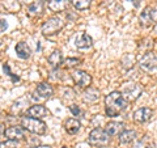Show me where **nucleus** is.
Instances as JSON below:
<instances>
[{
    "instance_id": "2eb2a0df",
    "label": "nucleus",
    "mask_w": 157,
    "mask_h": 148,
    "mask_svg": "<svg viewBox=\"0 0 157 148\" xmlns=\"http://www.w3.org/2000/svg\"><path fill=\"white\" fill-rule=\"evenodd\" d=\"M14 51H16L17 56L20 59H29L32 55V50L25 42H18L16 47H14Z\"/></svg>"
},
{
    "instance_id": "f704fd0d",
    "label": "nucleus",
    "mask_w": 157,
    "mask_h": 148,
    "mask_svg": "<svg viewBox=\"0 0 157 148\" xmlns=\"http://www.w3.org/2000/svg\"><path fill=\"white\" fill-rule=\"evenodd\" d=\"M0 45H2V39H0Z\"/></svg>"
},
{
    "instance_id": "412c9836",
    "label": "nucleus",
    "mask_w": 157,
    "mask_h": 148,
    "mask_svg": "<svg viewBox=\"0 0 157 148\" xmlns=\"http://www.w3.org/2000/svg\"><path fill=\"white\" fill-rule=\"evenodd\" d=\"M139 21H140V25L144 28H148L153 24L152 22V17H151V7H145L143 9V12H141L139 17Z\"/></svg>"
},
{
    "instance_id": "1a4fd4ad",
    "label": "nucleus",
    "mask_w": 157,
    "mask_h": 148,
    "mask_svg": "<svg viewBox=\"0 0 157 148\" xmlns=\"http://www.w3.org/2000/svg\"><path fill=\"white\" fill-rule=\"evenodd\" d=\"M152 115H153L152 109H149V107H140V109H137L134 113L132 118H134V122L136 123H145L151 119Z\"/></svg>"
},
{
    "instance_id": "72a5a7b5",
    "label": "nucleus",
    "mask_w": 157,
    "mask_h": 148,
    "mask_svg": "<svg viewBox=\"0 0 157 148\" xmlns=\"http://www.w3.org/2000/svg\"><path fill=\"white\" fill-rule=\"evenodd\" d=\"M148 148H156V147H148Z\"/></svg>"
},
{
    "instance_id": "aec40b11",
    "label": "nucleus",
    "mask_w": 157,
    "mask_h": 148,
    "mask_svg": "<svg viewBox=\"0 0 157 148\" xmlns=\"http://www.w3.org/2000/svg\"><path fill=\"white\" fill-rule=\"evenodd\" d=\"M47 62L50 63L51 67H54V68H58L59 66H62V63H63V55H62V53L59 51V50L52 51L50 55L47 56Z\"/></svg>"
},
{
    "instance_id": "393cba45",
    "label": "nucleus",
    "mask_w": 157,
    "mask_h": 148,
    "mask_svg": "<svg viewBox=\"0 0 157 148\" xmlns=\"http://www.w3.org/2000/svg\"><path fill=\"white\" fill-rule=\"evenodd\" d=\"M70 111H71L75 117H80V115L82 114L81 109H80V107H78L77 105H70Z\"/></svg>"
},
{
    "instance_id": "4468645a",
    "label": "nucleus",
    "mask_w": 157,
    "mask_h": 148,
    "mask_svg": "<svg viewBox=\"0 0 157 148\" xmlns=\"http://www.w3.org/2000/svg\"><path fill=\"white\" fill-rule=\"evenodd\" d=\"M64 129H66V131L68 132V134L75 135L80 131L81 123L78 119H76V118H68V119L64 121Z\"/></svg>"
},
{
    "instance_id": "7ed1b4c3",
    "label": "nucleus",
    "mask_w": 157,
    "mask_h": 148,
    "mask_svg": "<svg viewBox=\"0 0 157 148\" xmlns=\"http://www.w3.org/2000/svg\"><path fill=\"white\" fill-rule=\"evenodd\" d=\"M21 127L24 130H26L32 134L36 135H43L46 132V123L38 119V118H33V117H24L21 119Z\"/></svg>"
},
{
    "instance_id": "6ab92c4d",
    "label": "nucleus",
    "mask_w": 157,
    "mask_h": 148,
    "mask_svg": "<svg viewBox=\"0 0 157 148\" xmlns=\"http://www.w3.org/2000/svg\"><path fill=\"white\" fill-rule=\"evenodd\" d=\"M118 139H119V143L122 144H128V143H132L136 139V131L134 130H123L118 135Z\"/></svg>"
},
{
    "instance_id": "c756f323",
    "label": "nucleus",
    "mask_w": 157,
    "mask_h": 148,
    "mask_svg": "<svg viewBox=\"0 0 157 148\" xmlns=\"http://www.w3.org/2000/svg\"><path fill=\"white\" fill-rule=\"evenodd\" d=\"M33 148H51L50 146H38V147H33Z\"/></svg>"
},
{
    "instance_id": "9b49d317",
    "label": "nucleus",
    "mask_w": 157,
    "mask_h": 148,
    "mask_svg": "<svg viewBox=\"0 0 157 148\" xmlns=\"http://www.w3.org/2000/svg\"><path fill=\"white\" fill-rule=\"evenodd\" d=\"M4 135H6V138H8V139L18 142V140L24 139V129L22 127H18V126H11V127H8V129H6Z\"/></svg>"
},
{
    "instance_id": "7c9ffc66",
    "label": "nucleus",
    "mask_w": 157,
    "mask_h": 148,
    "mask_svg": "<svg viewBox=\"0 0 157 148\" xmlns=\"http://www.w3.org/2000/svg\"><path fill=\"white\" fill-rule=\"evenodd\" d=\"M2 118H3V111L0 110V121H2Z\"/></svg>"
},
{
    "instance_id": "2f4dec72",
    "label": "nucleus",
    "mask_w": 157,
    "mask_h": 148,
    "mask_svg": "<svg viewBox=\"0 0 157 148\" xmlns=\"http://www.w3.org/2000/svg\"><path fill=\"white\" fill-rule=\"evenodd\" d=\"M153 32H155V33H156V34H157V25H156V26H155V29H153Z\"/></svg>"
},
{
    "instance_id": "bb28decb",
    "label": "nucleus",
    "mask_w": 157,
    "mask_h": 148,
    "mask_svg": "<svg viewBox=\"0 0 157 148\" xmlns=\"http://www.w3.org/2000/svg\"><path fill=\"white\" fill-rule=\"evenodd\" d=\"M7 28H8V24H7L6 20H0V33L6 32Z\"/></svg>"
},
{
    "instance_id": "a211bd4d",
    "label": "nucleus",
    "mask_w": 157,
    "mask_h": 148,
    "mask_svg": "<svg viewBox=\"0 0 157 148\" xmlns=\"http://www.w3.org/2000/svg\"><path fill=\"white\" fill-rule=\"evenodd\" d=\"M92 43H93L92 37L88 36L86 33L80 34V36L76 38V41H75V45H76V47H78V49H88V47L92 46Z\"/></svg>"
},
{
    "instance_id": "5701e85b",
    "label": "nucleus",
    "mask_w": 157,
    "mask_h": 148,
    "mask_svg": "<svg viewBox=\"0 0 157 148\" xmlns=\"http://www.w3.org/2000/svg\"><path fill=\"white\" fill-rule=\"evenodd\" d=\"M80 63H81V60L77 58H67L66 60H63L62 64L66 68H75L77 66H80Z\"/></svg>"
},
{
    "instance_id": "b1692460",
    "label": "nucleus",
    "mask_w": 157,
    "mask_h": 148,
    "mask_svg": "<svg viewBox=\"0 0 157 148\" xmlns=\"http://www.w3.org/2000/svg\"><path fill=\"white\" fill-rule=\"evenodd\" d=\"M18 147V142L17 140H11L7 139L0 143V148H17Z\"/></svg>"
},
{
    "instance_id": "c9c22d12",
    "label": "nucleus",
    "mask_w": 157,
    "mask_h": 148,
    "mask_svg": "<svg viewBox=\"0 0 157 148\" xmlns=\"http://www.w3.org/2000/svg\"><path fill=\"white\" fill-rule=\"evenodd\" d=\"M62 148H67V147H62Z\"/></svg>"
},
{
    "instance_id": "f257e3e1",
    "label": "nucleus",
    "mask_w": 157,
    "mask_h": 148,
    "mask_svg": "<svg viewBox=\"0 0 157 148\" xmlns=\"http://www.w3.org/2000/svg\"><path fill=\"white\" fill-rule=\"evenodd\" d=\"M127 102L121 92L114 91L105 97V113L107 117H117L127 109Z\"/></svg>"
},
{
    "instance_id": "6e6552de",
    "label": "nucleus",
    "mask_w": 157,
    "mask_h": 148,
    "mask_svg": "<svg viewBox=\"0 0 157 148\" xmlns=\"http://www.w3.org/2000/svg\"><path fill=\"white\" fill-rule=\"evenodd\" d=\"M28 115L41 119V118H45V117L50 115V110H48L46 106L41 105V103H36V105H33L28 109Z\"/></svg>"
},
{
    "instance_id": "473e14b6",
    "label": "nucleus",
    "mask_w": 157,
    "mask_h": 148,
    "mask_svg": "<svg viewBox=\"0 0 157 148\" xmlns=\"http://www.w3.org/2000/svg\"><path fill=\"white\" fill-rule=\"evenodd\" d=\"M39 2H42V3H43V2H50V0H39Z\"/></svg>"
},
{
    "instance_id": "9d476101",
    "label": "nucleus",
    "mask_w": 157,
    "mask_h": 148,
    "mask_svg": "<svg viewBox=\"0 0 157 148\" xmlns=\"http://www.w3.org/2000/svg\"><path fill=\"white\" fill-rule=\"evenodd\" d=\"M100 91L97 88H93V87H88L85 88L84 93H82V101L85 103H94L100 100Z\"/></svg>"
},
{
    "instance_id": "dca6fc26",
    "label": "nucleus",
    "mask_w": 157,
    "mask_h": 148,
    "mask_svg": "<svg viewBox=\"0 0 157 148\" xmlns=\"http://www.w3.org/2000/svg\"><path fill=\"white\" fill-rule=\"evenodd\" d=\"M68 7V0H50L47 8L52 12H63Z\"/></svg>"
},
{
    "instance_id": "c85d7f7f",
    "label": "nucleus",
    "mask_w": 157,
    "mask_h": 148,
    "mask_svg": "<svg viewBox=\"0 0 157 148\" xmlns=\"http://www.w3.org/2000/svg\"><path fill=\"white\" fill-rule=\"evenodd\" d=\"M4 131H6V127H4L3 123H0V136L4 134Z\"/></svg>"
},
{
    "instance_id": "cd10ccee",
    "label": "nucleus",
    "mask_w": 157,
    "mask_h": 148,
    "mask_svg": "<svg viewBox=\"0 0 157 148\" xmlns=\"http://www.w3.org/2000/svg\"><path fill=\"white\" fill-rule=\"evenodd\" d=\"M127 2H131L132 4H134V7H139L140 6V0H127Z\"/></svg>"
},
{
    "instance_id": "39448f33",
    "label": "nucleus",
    "mask_w": 157,
    "mask_h": 148,
    "mask_svg": "<svg viewBox=\"0 0 157 148\" xmlns=\"http://www.w3.org/2000/svg\"><path fill=\"white\" fill-rule=\"evenodd\" d=\"M122 96H123L124 100L128 102V101H135L137 100L141 93H143V89L139 84H135V83H126L123 85V89H122Z\"/></svg>"
},
{
    "instance_id": "ddd939ff",
    "label": "nucleus",
    "mask_w": 157,
    "mask_h": 148,
    "mask_svg": "<svg viewBox=\"0 0 157 148\" xmlns=\"http://www.w3.org/2000/svg\"><path fill=\"white\" fill-rule=\"evenodd\" d=\"M36 93L41 98H50L54 95V88L47 83H39L37 84Z\"/></svg>"
},
{
    "instance_id": "20e7f679",
    "label": "nucleus",
    "mask_w": 157,
    "mask_h": 148,
    "mask_svg": "<svg viewBox=\"0 0 157 148\" xmlns=\"http://www.w3.org/2000/svg\"><path fill=\"white\" fill-rule=\"evenodd\" d=\"M66 22L64 20L59 16H52L50 18H47V21L43 22V25L41 28V32L43 36L46 37H50V36H54V34H56L62 30L63 28H64Z\"/></svg>"
},
{
    "instance_id": "0eeeda50",
    "label": "nucleus",
    "mask_w": 157,
    "mask_h": 148,
    "mask_svg": "<svg viewBox=\"0 0 157 148\" xmlns=\"http://www.w3.org/2000/svg\"><path fill=\"white\" fill-rule=\"evenodd\" d=\"M71 77H72L73 83H75L77 87H80V88H88V87H90L92 76L88 72H85V71L75 70V71L72 72Z\"/></svg>"
},
{
    "instance_id": "423d86ee",
    "label": "nucleus",
    "mask_w": 157,
    "mask_h": 148,
    "mask_svg": "<svg viewBox=\"0 0 157 148\" xmlns=\"http://www.w3.org/2000/svg\"><path fill=\"white\" fill-rule=\"evenodd\" d=\"M139 66L140 68H143L144 71H156L157 70V54L153 51H147L139 60Z\"/></svg>"
},
{
    "instance_id": "a878e982",
    "label": "nucleus",
    "mask_w": 157,
    "mask_h": 148,
    "mask_svg": "<svg viewBox=\"0 0 157 148\" xmlns=\"http://www.w3.org/2000/svg\"><path fill=\"white\" fill-rule=\"evenodd\" d=\"M151 17H152V22L157 25V7L151 8Z\"/></svg>"
},
{
    "instance_id": "4be33fe9",
    "label": "nucleus",
    "mask_w": 157,
    "mask_h": 148,
    "mask_svg": "<svg viewBox=\"0 0 157 148\" xmlns=\"http://www.w3.org/2000/svg\"><path fill=\"white\" fill-rule=\"evenodd\" d=\"M92 0H71V4L77 11H85L90 7Z\"/></svg>"
},
{
    "instance_id": "f3484780",
    "label": "nucleus",
    "mask_w": 157,
    "mask_h": 148,
    "mask_svg": "<svg viewBox=\"0 0 157 148\" xmlns=\"http://www.w3.org/2000/svg\"><path fill=\"white\" fill-rule=\"evenodd\" d=\"M43 9H45V7H43V3L39 2V0H37V2L32 3L30 6L28 7V14L32 17H38L41 16V14L43 13Z\"/></svg>"
},
{
    "instance_id": "f8f14e48",
    "label": "nucleus",
    "mask_w": 157,
    "mask_h": 148,
    "mask_svg": "<svg viewBox=\"0 0 157 148\" xmlns=\"http://www.w3.org/2000/svg\"><path fill=\"white\" fill-rule=\"evenodd\" d=\"M123 127H124V123L123 122H115V121H111L106 125L105 127V131L107 132V135L110 138L111 136H115V135H119L122 131H123Z\"/></svg>"
},
{
    "instance_id": "f03ea898",
    "label": "nucleus",
    "mask_w": 157,
    "mask_h": 148,
    "mask_svg": "<svg viewBox=\"0 0 157 148\" xmlns=\"http://www.w3.org/2000/svg\"><path fill=\"white\" fill-rule=\"evenodd\" d=\"M110 139L111 138L107 135V132L104 129L96 127V129H93L90 131L88 142H89V144L94 148H105L110 144Z\"/></svg>"
}]
</instances>
